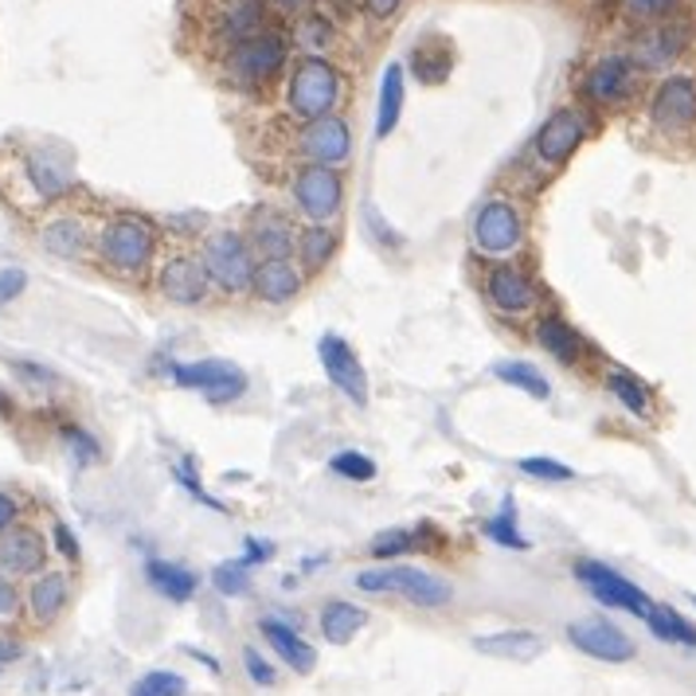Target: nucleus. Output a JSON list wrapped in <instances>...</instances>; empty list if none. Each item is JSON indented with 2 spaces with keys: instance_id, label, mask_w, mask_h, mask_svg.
Here are the masks:
<instances>
[{
  "instance_id": "f257e3e1",
  "label": "nucleus",
  "mask_w": 696,
  "mask_h": 696,
  "mask_svg": "<svg viewBox=\"0 0 696 696\" xmlns=\"http://www.w3.org/2000/svg\"><path fill=\"white\" fill-rule=\"evenodd\" d=\"M157 223L145 220V215L121 212L103 223L94 247H98V259H103L106 270H114L121 279H138L157 259Z\"/></svg>"
},
{
  "instance_id": "f03ea898",
  "label": "nucleus",
  "mask_w": 696,
  "mask_h": 696,
  "mask_svg": "<svg viewBox=\"0 0 696 696\" xmlns=\"http://www.w3.org/2000/svg\"><path fill=\"white\" fill-rule=\"evenodd\" d=\"M286 59H290V39L282 32L267 28L259 36L227 47V56L220 63L223 83L239 86V91H262L270 79H279Z\"/></svg>"
},
{
  "instance_id": "7ed1b4c3",
  "label": "nucleus",
  "mask_w": 696,
  "mask_h": 696,
  "mask_svg": "<svg viewBox=\"0 0 696 696\" xmlns=\"http://www.w3.org/2000/svg\"><path fill=\"white\" fill-rule=\"evenodd\" d=\"M341 94H344V79L329 59L306 56V59H297V67L290 71L286 106L294 118L302 121L329 118V114L341 106Z\"/></svg>"
},
{
  "instance_id": "20e7f679",
  "label": "nucleus",
  "mask_w": 696,
  "mask_h": 696,
  "mask_svg": "<svg viewBox=\"0 0 696 696\" xmlns=\"http://www.w3.org/2000/svg\"><path fill=\"white\" fill-rule=\"evenodd\" d=\"M200 262L208 270V282L223 294H251V279H255V259L247 235L235 232V227H215L212 235L200 247Z\"/></svg>"
},
{
  "instance_id": "39448f33",
  "label": "nucleus",
  "mask_w": 696,
  "mask_h": 696,
  "mask_svg": "<svg viewBox=\"0 0 696 696\" xmlns=\"http://www.w3.org/2000/svg\"><path fill=\"white\" fill-rule=\"evenodd\" d=\"M356 587L364 594H400L411 606H423V611H438L455 599V587L446 579L430 576L423 567H408V564H391V567H368L356 576Z\"/></svg>"
},
{
  "instance_id": "423d86ee",
  "label": "nucleus",
  "mask_w": 696,
  "mask_h": 696,
  "mask_svg": "<svg viewBox=\"0 0 696 696\" xmlns=\"http://www.w3.org/2000/svg\"><path fill=\"white\" fill-rule=\"evenodd\" d=\"M482 294L502 317H529L540 306V282L517 262H493L482 279Z\"/></svg>"
},
{
  "instance_id": "0eeeda50",
  "label": "nucleus",
  "mask_w": 696,
  "mask_h": 696,
  "mask_svg": "<svg viewBox=\"0 0 696 696\" xmlns=\"http://www.w3.org/2000/svg\"><path fill=\"white\" fill-rule=\"evenodd\" d=\"M294 204L309 223H329L344 204V177L341 168L329 165H302L294 173Z\"/></svg>"
},
{
  "instance_id": "6e6552de",
  "label": "nucleus",
  "mask_w": 696,
  "mask_h": 696,
  "mask_svg": "<svg viewBox=\"0 0 696 696\" xmlns=\"http://www.w3.org/2000/svg\"><path fill=\"white\" fill-rule=\"evenodd\" d=\"M173 380L177 388L204 396L208 403L223 408L235 403L247 391V371L232 361H196V364H173Z\"/></svg>"
},
{
  "instance_id": "1a4fd4ad",
  "label": "nucleus",
  "mask_w": 696,
  "mask_h": 696,
  "mask_svg": "<svg viewBox=\"0 0 696 696\" xmlns=\"http://www.w3.org/2000/svg\"><path fill=\"white\" fill-rule=\"evenodd\" d=\"M474 243L482 255H512L524 243V215L512 200L493 196L474 212Z\"/></svg>"
},
{
  "instance_id": "9d476101",
  "label": "nucleus",
  "mask_w": 696,
  "mask_h": 696,
  "mask_svg": "<svg viewBox=\"0 0 696 696\" xmlns=\"http://www.w3.org/2000/svg\"><path fill=\"white\" fill-rule=\"evenodd\" d=\"M576 579L594 594V599H599V603L614 606V611H630V614H638V618H646L650 606H653V599L641 591L638 583H630V579L618 576L614 567L599 564V559H579Z\"/></svg>"
},
{
  "instance_id": "9b49d317",
  "label": "nucleus",
  "mask_w": 696,
  "mask_h": 696,
  "mask_svg": "<svg viewBox=\"0 0 696 696\" xmlns=\"http://www.w3.org/2000/svg\"><path fill=\"white\" fill-rule=\"evenodd\" d=\"M297 153L306 157V165H329V168L349 165V157H353V126L344 118H337V114L306 121L297 130Z\"/></svg>"
},
{
  "instance_id": "f8f14e48",
  "label": "nucleus",
  "mask_w": 696,
  "mask_h": 696,
  "mask_svg": "<svg viewBox=\"0 0 696 696\" xmlns=\"http://www.w3.org/2000/svg\"><path fill=\"white\" fill-rule=\"evenodd\" d=\"M650 121L661 133H688L696 126V79L669 74L650 98Z\"/></svg>"
},
{
  "instance_id": "ddd939ff",
  "label": "nucleus",
  "mask_w": 696,
  "mask_h": 696,
  "mask_svg": "<svg viewBox=\"0 0 696 696\" xmlns=\"http://www.w3.org/2000/svg\"><path fill=\"white\" fill-rule=\"evenodd\" d=\"M583 138H587V118L579 110H571V106H564V110L544 118V126L536 130V141H532V153H536V161L544 168H559L576 157Z\"/></svg>"
},
{
  "instance_id": "4468645a",
  "label": "nucleus",
  "mask_w": 696,
  "mask_h": 696,
  "mask_svg": "<svg viewBox=\"0 0 696 696\" xmlns=\"http://www.w3.org/2000/svg\"><path fill=\"white\" fill-rule=\"evenodd\" d=\"M567 641L576 646L579 653L594 661H611V665H623L638 653V646L630 641V634L618 630L606 618H579V623L567 626Z\"/></svg>"
},
{
  "instance_id": "2eb2a0df",
  "label": "nucleus",
  "mask_w": 696,
  "mask_h": 696,
  "mask_svg": "<svg viewBox=\"0 0 696 696\" xmlns=\"http://www.w3.org/2000/svg\"><path fill=\"white\" fill-rule=\"evenodd\" d=\"M157 290L165 302H173V306H200L208 297V290H212V282H208V270L204 262H200V255H168L165 262H161L157 270Z\"/></svg>"
},
{
  "instance_id": "dca6fc26",
  "label": "nucleus",
  "mask_w": 696,
  "mask_h": 696,
  "mask_svg": "<svg viewBox=\"0 0 696 696\" xmlns=\"http://www.w3.org/2000/svg\"><path fill=\"white\" fill-rule=\"evenodd\" d=\"M317 356L326 364V376L333 380V388L341 391V396H349L356 408H368V371H364L361 356L353 353V344L329 333L317 344Z\"/></svg>"
},
{
  "instance_id": "f3484780",
  "label": "nucleus",
  "mask_w": 696,
  "mask_h": 696,
  "mask_svg": "<svg viewBox=\"0 0 696 696\" xmlns=\"http://www.w3.org/2000/svg\"><path fill=\"white\" fill-rule=\"evenodd\" d=\"M634 79H638V67H634L630 56H603L599 63H591V71H587V79H583L587 103H594V106L630 103Z\"/></svg>"
},
{
  "instance_id": "a211bd4d",
  "label": "nucleus",
  "mask_w": 696,
  "mask_h": 696,
  "mask_svg": "<svg viewBox=\"0 0 696 696\" xmlns=\"http://www.w3.org/2000/svg\"><path fill=\"white\" fill-rule=\"evenodd\" d=\"M247 243L251 251L259 255V262L267 259H290L297 251V232L294 220L279 208H255L251 227H247Z\"/></svg>"
},
{
  "instance_id": "6ab92c4d",
  "label": "nucleus",
  "mask_w": 696,
  "mask_h": 696,
  "mask_svg": "<svg viewBox=\"0 0 696 696\" xmlns=\"http://www.w3.org/2000/svg\"><path fill=\"white\" fill-rule=\"evenodd\" d=\"M47 564V544L32 524H16L0 536V576L24 579L44 571Z\"/></svg>"
},
{
  "instance_id": "aec40b11",
  "label": "nucleus",
  "mask_w": 696,
  "mask_h": 696,
  "mask_svg": "<svg viewBox=\"0 0 696 696\" xmlns=\"http://www.w3.org/2000/svg\"><path fill=\"white\" fill-rule=\"evenodd\" d=\"M259 32H267V0H223L215 9L212 39L223 47H235Z\"/></svg>"
},
{
  "instance_id": "412c9836",
  "label": "nucleus",
  "mask_w": 696,
  "mask_h": 696,
  "mask_svg": "<svg viewBox=\"0 0 696 696\" xmlns=\"http://www.w3.org/2000/svg\"><path fill=\"white\" fill-rule=\"evenodd\" d=\"M685 44H688V28H681V24H658V28L641 32L630 59L641 71H665V67L685 51Z\"/></svg>"
},
{
  "instance_id": "4be33fe9",
  "label": "nucleus",
  "mask_w": 696,
  "mask_h": 696,
  "mask_svg": "<svg viewBox=\"0 0 696 696\" xmlns=\"http://www.w3.org/2000/svg\"><path fill=\"white\" fill-rule=\"evenodd\" d=\"M302 270L294 267L290 259H267L255 267V279H251V294L267 306H286L302 294Z\"/></svg>"
},
{
  "instance_id": "5701e85b",
  "label": "nucleus",
  "mask_w": 696,
  "mask_h": 696,
  "mask_svg": "<svg viewBox=\"0 0 696 696\" xmlns=\"http://www.w3.org/2000/svg\"><path fill=\"white\" fill-rule=\"evenodd\" d=\"M67 603H71V583L63 571H39L28 587V599H24L28 618L36 626H51L67 611Z\"/></svg>"
},
{
  "instance_id": "b1692460",
  "label": "nucleus",
  "mask_w": 696,
  "mask_h": 696,
  "mask_svg": "<svg viewBox=\"0 0 696 696\" xmlns=\"http://www.w3.org/2000/svg\"><path fill=\"white\" fill-rule=\"evenodd\" d=\"M536 344L559 364H579L587 356V344H583V337H579V329L559 314L540 317L536 321Z\"/></svg>"
},
{
  "instance_id": "393cba45",
  "label": "nucleus",
  "mask_w": 696,
  "mask_h": 696,
  "mask_svg": "<svg viewBox=\"0 0 696 696\" xmlns=\"http://www.w3.org/2000/svg\"><path fill=\"white\" fill-rule=\"evenodd\" d=\"M39 243H44V251L51 259H63V262H79L91 247V232H86L83 220H74V215H59V220H47L39 227Z\"/></svg>"
},
{
  "instance_id": "a878e982",
  "label": "nucleus",
  "mask_w": 696,
  "mask_h": 696,
  "mask_svg": "<svg viewBox=\"0 0 696 696\" xmlns=\"http://www.w3.org/2000/svg\"><path fill=\"white\" fill-rule=\"evenodd\" d=\"M259 630H262V638L274 646V653L294 669V673H309V669L317 665V650L294 630V626L282 623V618H262Z\"/></svg>"
},
{
  "instance_id": "bb28decb",
  "label": "nucleus",
  "mask_w": 696,
  "mask_h": 696,
  "mask_svg": "<svg viewBox=\"0 0 696 696\" xmlns=\"http://www.w3.org/2000/svg\"><path fill=\"white\" fill-rule=\"evenodd\" d=\"M474 650L485 653V658H502V661H524L540 658L544 653V638L536 630H497V634H485V638L474 641Z\"/></svg>"
},
{
  "instance_id": "cd10ccee",
  "label": "nucleus",
  "mask_w": 696,
  "mask_h": 696,
  "mask_svg": "<svg viewBox=\"0 0 696 696\" xmlns=\"http://www.w3.org/2000/svg\"><path fill=\"white\" fill-rule=\"evenodd\" d=\"M24 173H28L32 188H36L44 200H63V196L74 188L71 165H67V161H59V157H51V153H44V149L24 161Z\"/></svg>"
},
{
  "instance_id": "c85d7f7f",
  "label": "nucleus",
  "mask_w": 696,
  "mask_h": 696,
  "mask_svg": "<svg viewBox=\"0 0 696 696\" xmlns=\"http://www.w3.org/2000/svg\"><path fill=\"white\" fill-rule=\"evenodd\" d=\"M337 247H341V235L329 227V223H309L297 232V262L306 274H317V270H326L329 262L337 259Z\"/></svg>"
},
{
  "instance_id": "c756f323",
  "label": "nucleus",
  "mask_w": 696,
  "mask_h": 696,
  "mask_svg": "<svg viewBox=\"0 0 696 696\" xmlns=\"http://www.w3.org/2000/svg\"><path fill=\"white\" fill-rule=\"evenodd\" d=\"M145 579L153 591H161L168 603H188L200 587V576L188 571L185 564H173V559H149L145 564Z\"/></svg>"
},
{
  "instance_id": "7c9ffc66",
  "label": "nucleus",
  "mask_w": 696,
  "mask_h": 696,
  "mask_svg": "<svg viewBox=\"0 0 696 696\" xmlns=\"http://www.w3.org/2000/svg\"><path fill=\"white\" fill-rule=\"evenodd\" d=\"M364 626H368V614L356 603H349V599H329V603L321 606V634H326V641H333V646L353 641Z\"/></svg>"
},
{
  "instance_id": "2f4dec72",
  "label": "nucleus",
  "mask_w": 696,
  "mask_h": 696,
  "mask_svg": "<svg viewBox=\"0 0 696 696\" xmlns=\"http://www.w3.org/2000/svg\"><path fill=\"white\" fill-rule=\"evenodd\" d=\"M450 67H455V51L438 36H427L411 51V74H415L418 83H427V86L443 83L446 74H450Z\"/></svg>"
},
{
  "instance_id": "473e14b6",
  "label": "nucleus",
  "mask_w": 696,
  "mask_h": 696,
  "mask_svg": "<svg viewBox=\"0 0 696 696\" xmlns=\"http://www.w3.org/2000/svg\"><path fill=\"white\" fill-rule=\"evenodd\" d=\"M403 118V67L391 63L380 83V110H376V138H388Z\"/></svg>"
},
{
  "instance_id": "72a5a7b5",
  "label": "nucleus",
  "mask_w": 696,
  "mask_h": 696,
  "mask_svg": "<svg viewBox=\"0 0 696 696\" xmlns=\"http://www.w3.org/2000/svg\"><path fill=\"white\" fill-rule=\"evenodd\" d=\"M493 376L502 384H509V388L524 391V396H532V400H548L552 396V384L544 380V371L536 368V364H524V361H502L493 364Z\"/></svg>"
},
{
  "instance_id": "f704fd0d",
  "label": "nucleus",
  "mask_w": 696,
  "mask_h": 696,
  "mask_svg": "<svg viewBox=\"0 0 696 696\" xmlns=\"http://www.w3.org/2000/svg\"><path fill=\"white\" fill-rule=\"evenodd\" d=\"M606 391H611L614 400L623 403L634 418H650V391H646V384H641L638 376H630V371L623 368L606 371Z\"/></svg>"
},
{
  "instance_id": "c9c22d12",
  "label": "nucleus",
  "mask_w": 696,
  "mask_h": 696,
  "mask_svg": "<svg viewBox=\"0 0 696 696\" xmlns=\"http://www.w3.org/2000/svg\"><path fill=\"white\" fill-rule=\"evenodd\" d=\"M646 626H650L653 638H661V641H673V646H696V626L688 623V618H681L673 606L653 603L650 614H646Z\"/></svg>"
},
{
  "instance_id": "e433bc0d",
  "label": "nucleus",
  "mask_w": 696,
  "mask_h": 696,
  "mask_svg": "<svg viewBox=\"0 0 696 696\" xmlns=\"http://www.w3.org/2000/svg\"><path fill=\"white\" fill-rule=\"evenodd\" d=\"M485 536H489L493 544H502V548H517V552L529 548V540H524V532L517 529V512H512V497L505 502V509L497 512V517L485 520Z\"/></svg>"
},
{
  "instance_id": "4c0bfd02",
  "label": "nucleus",
  "mask_w": 696,
  "mask_h": 696,
  "mask_svg": "<svg viewBox=\"0 0 696 696\" xmlns=\"http://www.w3.org/2000/svg\"><path fill=\"white\" fill-rule=\"evenodd\" d=\"M294 39L297 44H306L309 51H326V47H333L337 32L321 12H306V16L294 24Z\"/></svg>"
},
{
  "instance_id": "58836bf2",
  "label": "nucleus",
  "mask_w": 696,
  "mask_h": 696,
  "mask_svg": "<svg viewBox=\"0 0 696 696\" xmlns=\"http://www.w3.org/2000/svg\"><path fill=\"white\" fill-rule=\"evenodd\" d=\"M329 470H333L337 477H344V482H356V485L376 477V462H371L368 455H361V450H341V455H333Z\"/></svg>"
},
{
  "instance_id": "ea45409f",
  "label": "nucleus",
  "mask_w": 696,
  "mask_h": 696,
  "mask_svg": "<svg viewBox=\"0 0 696 696\" xmlns=\"http://www.w3.org/2000/svg\"><path fill=\"white\" fill-rule=\"evenodd\" d=\"M185 693H188L185 677L168 673V669H153V673H145V677L133 685L130 696H185Z\"/></svg>"
},
{
  "instance_id": "a19ab883",
  "label": "nucleus",
  "mask_w": 696,
  "mask_h": 696,
  "mask_svg": "<svg viewBox=\"0 0 696 696\" xmlns=\"http://www.w3.org/2000/svg\"><path fill=\"white\" fill-rule=\"evenodd\" d=\"M411 548H418V536L411 529H388V532H380V536L368 544V552L376 559H396V556H403V552H411Z\"/></svg>"
},
{
  "instance_id": "79ce46f5",
  "label": "nucleus",
  "mask_w": 696,
  "mask_h": 696,
  "mask_svg": "<svg viewBox=\"0 0 696 696\" xmlns=\"http://www.w3.org/2000/svg\"><path fill=\"white\" fill-rule=\"evenodd\" d=\"M212 583H215V591H223V594H243L247 591V583H251V564H247V559L220 564L212 571Z\"/></svg>"
},
{
  "instance_id": "37998d69",
  "label": "nucleus",
  "mask_w": 696,
  "mask_h": 696,
  "mask_svg": "<svg viewBox=\"0 0 696 696\" xmlns=\"http://www.w3.org/2000/svg\"><path fill=\"white\" fill-rule=\"evenodd\" d=\"M520 474L540 477V482H571V465L556 462V458H520Z\"/></svg>"
},
{
  "instance_id": "c03bdc74",
  "label": "nucleus",
  "mask_w": 696,
  "mask_h": 696,
  "mask_svg": "<svg viewBox=\"0 0 696 696\" xmlns=\"http://www.w3.org/2000/svg\"><path fill=\"white\" fill-rule=\"evenodd\" d=\"M63 443H67V450H71V455L79 458L83 465L98 462V455H103V450H98V438L86 435L83 427H63Z\"/></svg>"
},
{
  "instance_id": "a18cd8bd",
  "label": "nucleus",
  "mask_w": 696,
  "mask_h": 696,
  "mask_svg": "<svg viewBox=\"0 0 696 696\" xmlns=\"http://www.w3.org/2000/svg\"><path fill=\"white\" fill-rule=\"evenodd\" d=\"M623 4H626V16L634 20H661L677 9V0H623Z\"/></svg>"
},
{
  "instance_id": "49530a36",
  "label": "nucleus",
  "mask_w": 696,
  "mask_h": 696,
  "mask_svg": "<svg viewBox=\"0 0 696 696\" xmlns=\"http://www.w3.org/2000/svg\"><path fill=\"white\" fill-rule=\"evenodd\" d=\"M243 665H247V677L255 681V685H262V688H270L274 681H279V673H274V665H270L262 653H255L251 646L243 650Z\"/></svg>"
},
{
  "instance_id": "de8ad7c7",
  "label": "nucleus",
  "mask_w": 696,
  "mask_h": 696,
  "mask_svg": "<svg viewBox=\"0 0 696 696\" xmlns=\"http://www.w3.org/2000/svg\"><path fill=\"white\" fill-rule=\"evenodd\" d=\"M24 290H28V274H24V270H20V267H4V270H0V306L16 302Z\"/></svg>"
},
{
  "instance_id": "09e8293b",
  "label": "nucleus",
  "mask_w": 696,
  "mask_h": 696,
  "mask_svg": "<svg viewBox=\"0 0 696 696\" xmlns=\"http://www.w3.org/2000/svg\"><path fill=\"white\" fill-rule=\"evenodd\" d=\"M177 482L185 485L188 493H192L196 502H204L208 509H215V512H227V509H223L220 502H215V497H208V493H204V485L196 482V465H192V462H180V465H177Z\"/></svg>"
},
{
  "instance_id": "8fccbe9b",
  "label": "nucleus",
  "mask_w": 696,
  "mask_h": 696,
  "mask_svg": "<svg viewBox=\"0 0 696 696\" xmlns=\"http://www.w3.org/2000/svg\"><path fill=\"white\" fill-rule=\"evenodd\" d=\"M20 658H24V641L12 638V634H0V673L9 665H16Z\"/></svg>"
},
{
  "instance_id": "3c124183",
  "label": "nucleus",
  "mask_w": 696,
  "mask_h": 696,
  "mask_svg": "<svg viewBox=\"0 0 696 696\" xmlns=\"http://www.w3.org/2000/svg\"><path fill=\"white\" fill-rule=\"evenodd\" d=\"M16 520H20V502L12 497V493L0 489V536L9 529H16Z\"/></svg>"
},
{
  "instance_id": "603ef678",
  "label": "nucleus",
  "mask_w": 696,
  "mask_h": 696,
  "mask_svg": "<svg viewBox=\"0 0 696 696\" xmlns=\"http://www.w3.org/2000/svg\"><path fill=\"white\" fill-rule=\"evenodd\" d=\"M403 0H361V9L368 12L371 20H391L396 12H400Z\"/></svg>"
},
{
  "instance_id": "864d4df0",
  "label": "nucleus",
  "mask_w": 696,
  "mask_h": 696,
  "mask_svg": "<svg viewBox=\"0 0 696 696\" xmlns=\"http://www.w3.org/2000/svg\"><path fill=\"white\" fill-rule=\"evenodd\" d=\"M20 606V591L12 587L9 576H0V618H9V614H16Z\"/></svg>"
},
{
  "instance_id": "5fc2aeb1",
  "label": "nucleus",
  "mask_w": 696,
  "mask_h": 696,
  "mask_svg": "<svg viewBox=\"0 0 696 696\" xmlns=\"http://www.w3.org/2000/svg\"><path fill=\"white\" fill-rule=\"evenodd\" d=\"M56 548L63 552L67 559H79V540H74V532L67 529L63 520H59V524H56Z\"/></svg>"
},
{
  "instance_id": "6e6d98bb",
  "label": "nucleus",
  "mask_w": 696,
  "mask_h": 696,
  "mask_svg": "<svg viewBox=\"0 0 696 696\" xmlns=\"http://www.w3.org/2000/svg\"><path fill=\"white\" fill-rule=\"evenodd\" d=\"M270 4H279V9H302L306 0H270Z\"/></svg>"
},
{
  "instance_id": "4d7b16f0",
  "label": "nucleus",
  "mask_w": 696,
  "mask_h": 696,
  "mask_svg": "<svg viewBox=\"0 0 696 696\" xmlns=\"http://www.w3.org/2000/svg\"><path fill=\"white\" fill-rule=\"evenodd\" d=\"M693 603H696V599H693Z\"/></svg>"
}]
</instances>
